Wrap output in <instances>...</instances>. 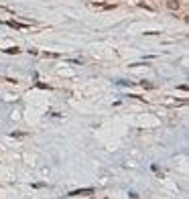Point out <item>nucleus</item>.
<instances>
[{
	"instance_id": "3",
	"label": "nucleus",
	"mask_w": 189,
	"mask_h": 199,
	"mask_svg": "<svg viewBox=\"0 0 189 199\" xmlns=\"http://www.w3.org/2000/svg\"><path fill=\"white\" fill-rule=\"evenodd\" d=\"M88 193H94L92 189H84V191H71L69 193V197H73V195H88Z\"/></svg>"
},
{
	"instance_id": "2",
	"label": "nucleus",
	"mask_w": 189,
	"mask_h": 199,
	"mask_svg": "<svg viewBox=\"0 0 189 199\" xmlns=\"http://www.w3.org/2000/svg\"><path fill=\"white\" fill-rule=\"evenodd\" d=\"M92 8H102V10H108V8H114V4H102V2H94Z\"/></svg>"
},
{
	"instance_id": "4",
	"label": "nucleus",
	"mask_w": 189,
	"mask_h": 199,
	"mask_svg": "<svg viewBox=\"0 0 189 199\" xmlns=\"http://www.w3.org/2000/svg\"><path fill=\"white\" fill-rule=\"evenodd\" d=\"M92 199H96V197H92Z\"/></svg>"
},
{
	"instance_id": "1",
	"label": "nucleus",
	"mask_w": 189,
	"mask_h": 199,
	"mask_svg": "<svg viewBox=\"0 0 189 199\" xmlns=\"http://www.w3.org/2000/svg\"><path fill=\"white\" fill-rule=\"evenodd\" d=\"M167 8L169 10H179L181 8V2L179 0H167Z\"/></svg>"
}]
</instances>
